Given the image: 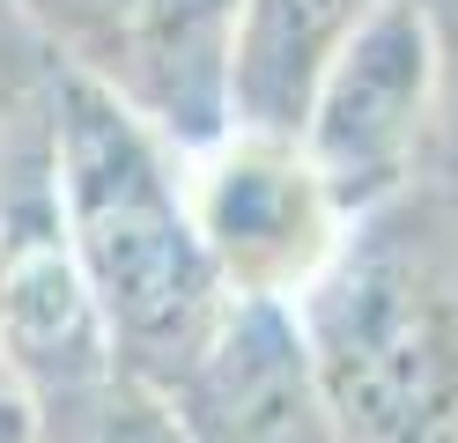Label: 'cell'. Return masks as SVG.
I'll list each match as a JSON object with an SVG mask.
<instances>
[{"label":"cell","instance_id":"6da1fadb","mask_svg":"<svg viewBox=\"0 0 458 443\" xmlns=\"http://www.w3.org/2000/svg\"><path fill=\"white\" fill-rule=\"evenodd\" d=\"M52 200L111 354H126L133 377L170 392L229 295L156 133H140L74 74L52 89Z\"/></svg>","mask_w":458,"mask_h":443},{"label":"cell","instance_id":"7a4b0ae2","mask_svg":"<svg viewBox=\"0 0 458 443\" xmlns=\"http://www.w3.org/2000/svg\"><path fill=\"white\" fill-rule=\"evenodd\" d=\"M303 362L333 443H458V303L414 259L340 266L310 303Z\"/></svg>","mask_w":458,"mask_h":443},{"label":"cell","instance_id":"3957f363","mask_svg":"<svg viewBox=\"0 0 458 443\" xmlns=\"http://www.w3.org/2000/svg\"><path fill=\"white\" fill-rule=\"evenodd\" d=\"M67 74L111 97L140 133L215 148L229 133V52L244 0H22Z\"/></svg>","mask_w":458,"mask_h":443},{"label":"cell","instance_id":"277c9868","mask_svg":"<svg viewBox=\"0 0 458 443\" xmlns=\"http://www.w3.org/2000/svg\"><path fill=\"white\" fill-rule=\"evenodd\" d=\"M428 89H437V38H428L421 8L414 0H377L369 22L326 67L296 133V156L333 200V215L377 200L407 170L421 118H428Z\"/></svg>","mask_w":458,"mask_h":443},{"label":"cell","instance_id":"5b68a950","mask_svg":"<svg viewBox=\"0 0 458 443\" xmlns=\"http://www.w3.org/2000/svg\"><path fill=\"white\" fill-rule=\"evenodd\" d=\"M0 362L15 384H38V392H60V399L111 392V377H119L111 333L60 229L52 148L30 192L0 185Z\"/></svg>","mask_w":458,"mask_h":443},{"label":"cell","instance_id":"8992f818","mask_svg":"<svg viewBox=\"0 0 458 443\" xmlns=\"http://www.w3.org/2000/svg\"><path fill=\"white\" fill-rule=\"evenodd\" d=\"M170 406H178L170 429L192 443H333V422L310 392L303 333L281 318V303L251 295L222 303L215 333L170 384Z\"/></svg>","mask_w":458,"mask_h":443},{"label":"cell","instance_id":"52a82bcc","mask_svg":"<svg viewBox=\"0 0 458 443\" xmlns=\"http://www.w3.org/2000/svg\"><path fill=\"white\" fill-rule=\"evenodd\" d=\"M192 229L208 244L215 274L237 281V295L274 303L289 281H310V266L326 259L333 200L318 192V177L303 170L289 141H237L208 170Z\"/></svg>","mask_w":458,"mask_h":443},{"label":"cell","instance_id":"ba28073f","mask_svg":"<svg viewBox=\"0 0 458 443\" xmlns=\"http://www.w3.org/2000/svg\"><path fill=\"white\" fill-rule=\"evenodd\" d=\"M369 8L377 0H244L229 52V133L296 148L326 67L369 22Z\"/></svg>","mask_w":458,"mask_h":443},{"label":"cell","instance_id":"9c48e42d","mask_svg":"<svg viewBox=\"0 0 458 443\" xmlns=\"http://www.w3.org/2000/svg\"><path fill=\"white\" fill-rule=\"evenodd\" d=\"M74 443H185V436L170 429L156 406H140V399H111V406H104Z\"/></svg>","mask_w":458,"mask_h":443},{"label":"cell","instance_id":"30bf717a","mask_svg":"<svg viewBox=\"0 0 458 443\" xmlns=\"http://www.w3.org/2000/svg\"><path fill=\"white\" fill-rule=\"evenodd\" d=\"M0 443H45L38 429V406L15 392V384H0Z\"/></svg>","mask_w":458,"mask_h":443},{"label":"cell","instance_id":"8fae6325","mask_svg":"<svg viewBox=\"0 0 458 443\" xmlns=\"http://www.w3.org/2000/svg\"><path fill=\"white\" fill-rule=\"evenodd\" d=\"M0 384H15V377H8V362H0Z\"/></svg>","mask_w":458,"mask_h":443}]
</instances>
